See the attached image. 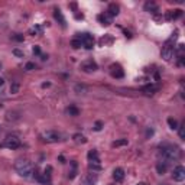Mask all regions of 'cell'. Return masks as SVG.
<instances>
[{
  "instance_id": "obj_1",
  "label": "cell",
  "mask_w": 185,
  "mask_h": 185,
  "mask_svg": "<svg viewBox=\"0 0 185 185\" xmlns=\"http://www.w3.org/2000/svg\"><path fill=\"white\" fill-rule=\"evenodd\" d=\"M159 152L162 153V156L168 161H176L181 158V149L172 145V143H162L159 145Z\"/></svg>"
},
{
  "instance_id": "obj_2",
  "label": "cell",
  "mask_w": 185,
  "mask_h": 185,
  "mask_svg": "<svg viewBox=\"0 0 185 185\" xmlns=\"http://www.w3.org/2000/svg\"><path fill=\"white\" fill-rule=\"evenodd\" d=\"M15 169H16V172L20 175V176H23V178H29L33 171L32 163L29 162V161H26V159H19L18 162L15 163Z\"/></svg>"
},
{
  "instance_id": "obj_3",
  "label": "cell",
  "mask_w": 185,
  "mask_h": 185,
  "mask_svg": "<svg viewBox=\"0 0 185 185\" xmlns=\"http://www.w3.org/2000/svg\"><path fill=\"white\" fill-rule=\"evenodd\" d=\"M175 39H176V32H175V35L171 36V39H168V41L165 42V45H163V48H162V52H161L162 58L165 61H168V62L174 58L175 46H174V44H172V41H175Z\"/></svg>"
},
{
  "instance_id": "obj_4",
  "label": "cell",
  "mask_w": 185,
  "mask_h": 185,
  "mask_svg": "<svg viewBox=\"0 0 185 185\" xmlns=\"http://www.w3.org/2000/svg\"><path fill=\"white\" fill-rule=\"evenodd\" d=\"M3 146H6L7 149H18V148H20V139L19 137H16V136H7L6 139H4V143H3Z\"/></svg>"
},
{
  "instance_id": "obj_5",
  "label": "cell",
  "mask_w": 185,
  "mask_h": 185,
  "mask_svg": "<svg viewBox=\"0 0 185 185\" xmlns=\"http://www.w3.org/2000/svg\"><path fill=\"white\" fill-rule=\"evenodd\" d=\"M42 137H44V140L48 142V143H56V142L61 140V135H59L58 132H55V130L45 132L44 135H42Z\"/></svg>"
},
{
  "instance_id": "obj_6",
  "label": "cell",
  "mask_w": 185,
  "mask_h": 185,
  "mask_svg": "<svg viewBox=\"0 0 185 185\" xmlns=\"http://www.w3.org/2000/svg\"><path fill=\"white\" fill-rule=\"evenodd\" d=\"M78 38L81 39L83 46L86 49H93V46H94V38H93V35H90V33H81Z\"/></svg>"
},
{
  "instance_id": "obj_7",
  "label": "cell",
  "mask_w": 185,
  "mask_h": 185,
  "mask_svg": "<svg viewBox=\"0 0 185 185\" xmlns=\"http://www.w3.org/2000/svg\"><path fill=\"white\" fill-rule=\"evenodd\" d=\"M88 161H90V168L91 169H100V158L96 151H90L88 152Z\"/></svg>"
},
{
  "instance_id": "obj_8",
  "label": "cell",
  "mask_w": 185,
  "mask_h": 185,
  "mask_svg": "<svg viewBox=\"0 0 185 185\" xmlns=\"http://www.w3.org/2000/svg\"><path fill=\"white\" fill-rule=\"evenodd\" d=\"M172 176L176 182H182L185 179V168L182 165H178L174 168V172H172Z\"/></svg>"
},
{
  "instance_id": "obj_9",
  "label": "cell",
  "mask_w": 185,
  "mask_h": 185,
  "mask_svg": "<svg viewBox=\"0 0 185 185\" xmlns=\"http://www.w3.org/2000/svg\"><path fill=\"white\" fill-rule=\"evenodd\" d=\"M81 71H84V72H94V71H97V64L93 61V59H88V61H84V62H81Z\"/></svg>"
},
{
  "instance_id": "obj_10",
  "label": "cell",
  "mask_w": 185,
  "mask_h": 185,
  "mask_svg": "<svg viewBox=\"0 0 185 185\" xmlns=\"http://www.w3.org/2000/svg\"><path fill=\"white\" fill-rule=\"evenodd\" d=\"M110 74L113 78H123L124 77V71L121 69V67L117 65V64H113L110 67Z\"/></svg>"
},
{
  "instance_id": "obj_11",
  "label": "cell",
  "mask_w": 185,
  "mask_h": 185,
  "mask_svg": "<svg viewBox=\"0 0 185 185\" xmlns=\"http://www.w3.org/2000/svg\"><path fill=\"white\" fill-rule=\"evenodd\" d=\"M97 19H98V22L101 23V25H104V26L111 25V16H109L107 13H101V15H98Z\"/></svg>"
},
{
  "instance_id": "obj_12",
  "label": "cell",
  "mask_w": 185,
  "mask_h": 185,
  "mask_svg": "<svg viewBox=\"0 0 185 185\" xmlns=\"http://www.w3.org/2000/svg\"><path fill=\"white\" fill-rule=\"evenodd\" d=\"M113 178H114L116 182H121V181L124 179V171H123L121 168H116V169L113 171Z\"/></svg>"
},
{
  "instance_id": "obj_13",
  "label": "cell",
  "mask_w": 185,
  "mask_h": 185,
  "mask_svg": "<svg viewBox=\"0 0 185 185\" xmlns=\"http://www.w3.org/2000/svg\"><path fill=\"white\" fill-rule=\"evenodd\" d=\"M96 182H97V175L93 174L84 176V179H83V185H96Z\"/></svg>"
},
{
  "instance_id": "obj_14",
  "label": "cell",
  "mask_w": 185,
  "mask_h": 185,
  "mask_svg": "<svg viewBox=\"0 0 185 185\" xmlns=\"http://www.w3.org/2000/svg\"><path fill=\"white\" fill-rule=\"evenodd\" d=\"M158 90H159V86H155V84H148V86L142 87V91L146 94H155Z\"/></svg>"
},
{
  "instance_id": "obj_15",
  "label": "cell",
  "mask_w": 185,
  "mask_h": 185,
  "mask_svg": "<svg viewBox=\"0 0 185 185\" xmlns=\"http://www.w3.org/2000/svg\"><path fill=\"white\" fill-rule=\"evenodd\" d=\"M181 16H182V10H179V9H176V10H169L166 13V19H169V20L178 19V18H181Z\"/></svg>"
},
{
  "instance_id": "obj_16",
  "label": "cell",
  "mask_w": 185,
  "mask_h": 185,
  "mask_svg": "<svg viewBox=\"0 0 185 185\" xmlns=\"http://www.w3.org/2000/svg\"><path fill=\"white\" fill-rule=\"evenodd\" d=\"M119 10H120V7L116 4V3H111V4H109V10H107V15L109 16H117L119 15Z\"/></svg>"
},
{
  "instance_id": "obj_17",
  "label": "cell",
  "mask_w": 185,
  "mask_h": 185,
  "mask_svg": "<svg viewBox=\"0 0 185 185\" xmlns=\"http://www.w3.org/2000/svg\"><path fill=\"white\" fill-rule=\"evenodd\" d=\"M145 10L151 12V13H156V12H159V9H158V4H156V3H153V1H148V3L145 4Z\"/></svg>"
},
{
  "instance_id": "obj_18",
  "label": "cell",
  "mask_w": 185,
  "mask_h": 185,
  "mask_svg": "<svg viewBox=\"0 0 185 185\" xmlns=\"http://www.w3.org/2000/svg\"><path fill=\"white\" fill-rule=\"evenodd\" d=\"M54 18L56 19V20H59V23H61L62 26H65V19H64L62 12L59 10V9H55V10H54Z\"/></svg>"
},
{
  "instance_id": "obj_19",
  "label": "cell",
  "mask_w": 185,
  "mask_h": 185,
  "mask_svg": "<svg viewBox=\"0 0 185 185\" xmlns=\"http://www.w3.org/2000/svg\"><path fill=\"white\" fill-rule=\"evenodd\" d=\"M6 120H7V121L19 120V113H16V111H9V113H6Z\"/></svg>"
},
{
  "instance_id": "obj_20",
  "label": "cell",
  "mask_w": 185,
  "mask_h": 185,
  "mask_svg": "<svg viewBox=\"0 0 185 185\" xmlns=\"http://www.w3.org/2000/svg\"><path fill=\"white\" fill-rule=\"evenodd\" d=\"M71 46L74 48V49H78V48H81L83 46V42H81V39L78 38V36H75L72 41H71Z\"/></svg>"
},
{
  "instance_id": "obj_21",
  "label": "cell",
  "mask_w": 185,
  "mask_h": 185,
  "mask_svg": "<svg viewBox=\"0 0 185 185\" xmlns=\"http://www.w3.org/2000/svg\"><path fill=\"white\" fill-rule=\"evenodd\" d=\"M67 113H68L69 116H74V117H75V116L80 114V110L77 109V107H74V106H69V107L67 109Z\"/></svg>"
},
{
  "instance_id": "obj_22",
  "label": "cell",
  "mask_w": 185,
  "mask_h": 185,
  "mask_svg": "<svg viewBox=\"0 0 185 185\" xmlns=\"http://www.w3.org/2000/svg\"><path fill=\"white\" fill-rule=\"evenodd\" d=\"M72 139H74L77 143H86V142H87L86 136H83V135H80V133H75V135L72 136Z\"/></svg>"
},
{
  "instance_id": "obj_23",
  "label": "cell",
  "mask_w": 185,
  "mask_h": 185,
  "mask_svg": "<svg viewBox=\"0 0 185 185\" xmlns=\"http://www.w3.org/2000/svg\"><path fill=\"white\" fill-rule=\"evenodd\" d=\"M166 168H168V166H166V162L158 163V165H156V171H158V174H161V175L166 172Z\"/></svg>"
},
{
  "instance_id": "obj_24",
  "label": "cell",
  "mask_w": 185,
  "mask_h": 185,
  "mask_svg": "<svg viewBox=\"0 0 185 185\" xmlns=\"http://www.w3.org/2000/svg\"><path fill=\"white\" fill-rule=\"evenodd\" d=\"M168 124H169V127H171L172 130H176V129H178V121H176L174 117H169V119H168Z\"/></svg>"
},
{
  "instance_id": "obj_25",
  "label": "cell",
  "mask_w": 185,
  "mask_h": 185,
  "mask_svg": "<svg viewBox=\"0 0 185 185\" xmlns=\"http://www.w3.org/2000/svg\"><path fill=\"white\" fill-rule=\"evenodd\" d=\"M127 143H129L127 139H119V140H116L113 143V146H114V148H120V146H126Z\"/></svg>"
},
{
  "instance_id": "obj_26",
  "label": "cell",
  "mask_w": 185,
  "mask_h": 185,
  "mask_svg": "<svg viewBox=\"0 0 185 185\" xmlns=\"http://www.w3.org/2000/svg\"><path fill=\"white\" fill-rule=\"evenodd\" d=\"M12 39L16 41V42H23V41H25V36H23L22 33H15V35H12Z\"/></svg>"
},
{
  "instance_id": "obj_27",
  "label": "cell",
  "mask_w": 185,
  "mask_h": 185,
  "mask_svg": "<svg viewBox=\"0 0 185 185\" xmlns=\"http://www.w3.org/2000/svg\"><path fill=\"white\" fill-rule=\"evenodd\" d=\"M176 130L179 132V137L184 140L185 139V124H181V126H178V129Z\"/></svg>"
},
{
  "instance_id": "obj_28",
  "label": "cell",
  "mask_w": 185,
  "mask_h": 185,
  "mask_svg": "<svg viewBox=\"0 0 185 185\" xmlns=\"http://www.w3.org/2000/svg\"><path fill=\"white\" fill-rule=\"evenodd\" d=\"M18 91H19V84H18V83H13L10 86V93L12 94H16Z\"/></svg>"
},
{
  "instance_id": "obj_29",
  "label": "cell",
  "mask_w": 185,
  "mask_h": 185,
  "mask_svg": "<svg viewBox=\"0 0 185 185\" xmlns=\"http://www.w3.org/2000/svg\"><path fill=\"white\" fill-rule=\"evenodd\" d=\"M75 91L78 93V94H81V93L84 94V93L87 91V87H86V86H77V87H75Z\"/></svg>"
},
{
  "instance_id": "obj_30",
  "label": "cell",
  "mask_w": 185,
  "mask_h": 185,
  "mask_svg": "<svg viewBox=\"0 0 185 185\" xmlns=\"http://www.w3.org/2000/svg\"><path fill=\"white\" fill-rule=\"evenodd\" d=\"M29 32L31 33H42V29H41V26H35V28H32Z\"/></svg>"
},
{
  "instance_id": "obj_31",
  "label": "cell",
  "mask_w": 185,
  "mask_h": 185,
  "mask_svg": "<svg viewBox=\"0 0 185 185\" xmlns=\"http://www.w3.org/2000/svg\"><path fill=\"white\" fill-rule=\"evenodd\" d=\"M25 69H28V71H32V69H35V64H33V62H28V64L25 65Z\"/></svg>"
},
{
  "instance_id": "obj_32",
  "label": "cell",
  "mask_w": 185,
  "mask_h": 185,
  "mask_svg": "<svg viewBox=\"0 0 185 185\" xmlns=\"http://www.w3.org/2000/svg\"><path fill=\"white\" fill-rule=\"evenodd\" d=\"M96 130H101L103 129V121H96Z\"/></svg>"
},
{
  "instance_id": "obj_33",
  "label": "cell",
  "mask_w": 185,
  "mask_h": 185,
  "mask_svg": "<svg viewBox=\"0 0 185 185\" xmlns=\"http://www.w3.org/2000/svg\"><path fill=\"white\" fill-rule=\"evenodd\" d=\"M33 54L41 55V48H39V46H33Z\"/></svg>"
},
{
  "instance_id": "obj_34",
  "label": "cell",
  "mask_w": 185,
  "mask_h": 185,
  "mask_svg": "<svg viewBox=\"0 0 185 185\" xmlns=\"http://www.w3.org/2000/svg\"><path fill=\"white\" fill-rule=\"evenodd\" d=\"M13 54L18 55V56H23V52L22 51H19V49H13Z\"/></svg>"
},
{
  "instance_id": "obj_35",
  "label": "cell",
  "mask_w": 185,
  "mask_h": 185,
  "mask_svg": "<svg viewBox=\"0 0 185 185\" xmlns=\"http://www.w3.org/2000/svg\"><path fill=\"white\" fill-rule=\"evenodd\" d=\"M3 84H4V80H3V78H1V77H0V87H1V86H3Z\"/></svg>"
},
{
  "instance_id": "obj_36",
  "label": "cell",
  "mask_w": 185,
  "mask_h": 185,
  "mask_svg": "<svg viewBox=\"0 0 185 185\" xmlns=\"http://www.w3.org/2000/svg\"><path fill=\"white\" fill-rule=\"evenodd\" d=\"M137 185H148V184H145V182H139Z\"/></svg>"
},
{
  "instance_id": "obj_37",
  "label": "cell",
  "mask_w": 185,
  "mask_h": 185,
  "mask_svg": "<svg viewBox=\"0 0 185 185\" xmlns=\"http://www.w3.org/2000/svg\"><path fill=\"white\" fill-rule=\"evenodd\" d=\"M1 107H3V104H1V103H0V109H1Z\"/></svg>"
},
{
  "instance_id": "obj_38",
  "label": "cell",
  "mask_w": 185,
  "mask_h": 185,
  "mask_svg": "<svg viewBox=\"0 0 185 185\" xmlns=\"http://www.w3.org/2000/svg\"><path fill=\"white\" fill-rule=\"evenodd\" d=\"M0 68H1V67H0Z\"/></svg>"
}]
</instances>
